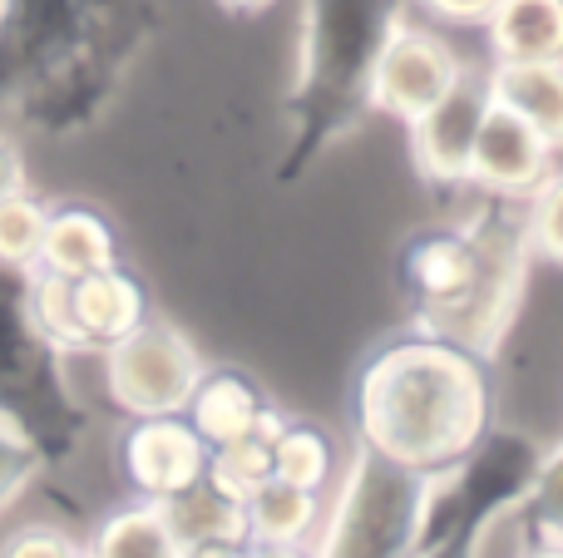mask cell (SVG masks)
<instances>
[{"instance_id": "obj_4", "label": "cell", "mask_w": 563, "mask_h": 558, "mask_svg": "<svg viewBox=\"0 0 563 558\" xmlns=\"http://www.w3.org/2000/svg\"><path fill=\"white\" fill-rule=\"evenodd\" d=\"M327 490L311 558H416L426 544L435 475L361 445Z\"/></svg>"}, {"instance_id": "obj_3", "label": "cell", "mask_w": 563, "mask_h": 558, "mask_svg": "<svg viewBox=\"0 0 563 558\" xmlns=\"http://www.w3.org/2000/svg\"><path fill=\"white\" fill-rule=\"evenodd\" d=\"M406 0H301L291 164H311L371 109V69Z\"/></svg>"}, {"instance_id": "obj_1", "label": "cell", "mask_w": 563, "mask_h": 558, "mask_svg": "<svg viewBox=\"0 0 563 558\" xmlns=\"http://www.w3.org/2000/svg\"><path fill=\"white\" fill-rule=\"evenodd\" d=\"M154 25V0H0V109L35 134H85Z\"/></svg>"}, {"instance_id": "obj_24", "label": "cell", "mask_w": 563, "mask_h": 558, "mask_svg": "<svg viewBox=\"0 0 563 558\" xmlns=\"http://www.w3.org/2000/svg\"><path fill=\"white\" fill-rule=\"evenodd\" d=\"M85 544L75 534H65L59 524H20L15 534H5L0 558H79Z\"/></svg>"}, {"instance_id": "obj_6", "label": "cell", "mask_w": 563, "mask_h": 558, "mask_svg": "<svg viewBox=\"0 0 563 558\" xmlns=\"http://www.w3.org/2000/svg\"><path fill=\"white\" fill-rule=\"evenodd\" d=\"M460 69H465V59L455 55V45L440 30L416 25L410 15H400L390 25L386 45H380L376 69H371V109L410 124V119L426 114L455 85Z\"/></svg>"}, {"instance_id": "obj_9", "label": "cell", "mask_w": 563, "mask_h": 558, "mask_svg": "<svg viewBox=\"0 0 563 558\" xmlns=\"http://www.w3.org/2000/svg\"><path fill=\"white\" fill-rule=\"evenodd\" d=\"M485 109H489V69L465 65L455 85H450L426 114H416L406 124L416 168L430 178V183H465L470 148H475Z\"/></svg>"}, {"instance_id": "obj_21", "label": "cell", "mask_w": 563, "mask_h": 558, "mask_svg": "<svg viewBox=\"0 0 563 558\" xmlns=\"http://www.w3.org/2000/svg\"><path fill=\"white\" fill-rule=\"evenodd\" d=\"M519 208H525V217H519L525 247L563 267V168L554 164V174H549Z\"/></svg>"}, {"instance_id": "obj_13", "label": "cell", "mask_w": 563, "mask_h": 558, "mask_svg": "<svg viewBox=\"0 0 563 558\" xmlns=\"http://www.w3.org/2000/svg\"><path fill=\"white\" fill-rule=\"evenodd\" d=\"M479 25L495 65L563 59V0H495Z\"/></svg>"}, {"instance_id": "obj_25", "label": "cell", "mask_w": 563, "mask_h": 558, "mask_svg": "<svg viewBox=\"0 0 563 558\" xmlns=\"http://www.w3.org/2000/svg\"><path fill=\"white\" fill-rule=\"evenodd\" d=\"M420 10H430L435 20H450V25H479L495 10V0H420Z\"/></svg>"}, {"instance_id": "obj_5", "label": "cell", "mask_w": 563, "mask_h": 558, "mask_svg": "<svg viewBox=\"0 0 563 558\" xmlns=\"http://www.w3.org/2000/svg\"><path fill=\"white\" fill-rule=\"evenodd\" d=\"M104 366V391L119 411L134 415H184L188 395H194L198 376H203V356L178 326L168 322H144L114 346L99 351Z\"/></svg>"}, {"instance_id": "obj_2", "label": "cell", "mask_w": 563, "mask_h": 558, "mask_svg": "<svg viewBox=\"0 0 563 558\" xmlns=\"http://www.w3.org/2000/svg\"><path fill=\"white\" fill-rule=\"evenodd\" d=\"M351 415L366 450L440 475L489 435L485 366L435 332L396 336L361 366Z\"/></svg>"}, {"instance_id": "obj_22", "label": "cell", "mask_w": 563, "mask_h": 558, "mask_svg": "<svg viewBox=\"0 0 563 558\" xmlns=\"http://www.w3.org/2000/svg\"><path fill=\"white\" fill-rule=\"evenodd\" d=\"M45 470V450L40 440L15 421V415L0 411V514L30 490Z\"/></svg>"}, {"instance_id": "obj_20", "label": "cell", "mask_w": 563, "mask_h": 558, "mask_svg": "<svg viewBox=\"0 0 563 558\" xmlns=\"http://www.w3.org/2000/svg\"><path fill=\"white\" fill-rule=\"evenodd\" d=\"M45 213L49 203L35 198L30 188L0 198V267L30 272L40 263V237H45Z\"/></svg>"}, {"instance_id": "obj_10", "label": "cell", "mask_w": 563, "mask_h": 558, "mask_svg": "<svg viewBox=\"0 0 563 558\" xmlns=\"http://www.w3.org/2000/svg\"><path fill=\"white\" fill-rule=\"evenodd\" d=\"M148 316V297L129 267L109 263L95 272L69 277V326H75V356H99L129 336Z\"/></svg>"}, {"instance_id": "obj_17", "label": "cell", "mask_w": 563, "mask_h": 558, "mask_svg": "<svg viewBox=\"0 0 563 558\" xmlns=\"http://www.w3.org/2000/svg\"><path fill=\"white\" fill-rule=\"evenodd\" d=\"M164 514H168V524H174L184 549H203V544H247L243 504L218 494L208 480L188 484L184 494L164 500Z\"/></svg>"}, {"instance_id": "obj_14", "label": "cell", "mask_w": 563, "mask_h": 558, "mask_svg": "<svg viewBox=\"0 0 563 558\" xmlns=\"http://www.w3.org/2000/svg\"><path fill=\"white\" fill-rule=\"evenodd\" d=\"M489 99L509 114H519L563 154V59L489 65Z\"/></svg>"}, {"instance_id": "obj_27", "label": "cell", "mask_w": 563, "mask_h": 558, "mask_svg": "<svg viewBox=\"0 0 563 558\" xmlns=\"http://www.w3.org/2000/svg\"><path fill=\"white\" fill-rule=\"evenodd\" d=\"M253 558H311V544H247Z\"/></svg>"}, {"instance_id": "obj_11", "label": "cell", "mask_w": 563, "mask_h": 558, "mask_svg": "<svg viewBox=\"0 0 563 558\" xmlns=\"http://www.w3.org/2000/svg\"><path fill=\"white\" fill-rule=\"evenodd\" d=\"M267 415V395L253 376L233 371V366H218V371L198 376L194 395L184 405V421L203 435V445H228V440H243V435H257V421Z\"/></svg>"}, {"instance_id": "obj_29", "label": "cell", "mask_w": 563, "mask_h": 558, "mask_svg": "<svg viewBox=\"0 0 563 558\" xmlns=\"http://www.w3.org/2000/svg\"><path fill=\"white\" fill-rule=\"evenodd\" d=\"M228 10H263V5H273V0H223Z\"/></svg>"}, {"instance_id": "obj_8", "label": "cell", "mask_w": 563, "mask_h": 558, "mask_svg": "<svg viewBox=\"0 0 563 558\" xmlns=\"http://www.w3.org/2000/svg\"><path fill=\"white\" fill-rule=\"evenodd\" d=\"M559 164V148L549 144L544 134L525 124L519 114L499 109L489 99L485 119H479L475 148H470V174L465 183H475L485 198H499V203H525Z\"/></svg>"}, {"instance_id": "obj_23", "label": "cell", "mask_w": 563, "mask_h": 558, "mask_svg": "<svg viewBox=\"0 0 563 558\" xmlns=\"http://www.w3.org/2000/svg\"><path fill=\"white\" fill-rule=\"evenodd\" d=\"M525 514L539 534H563V450L539 460V475L525 494Z\"/></svg>"}, {"instance_id": "obj_18", "label": "cell", "mask_w": 563, "mask_h": 558, "mask_svg": "<svg viewBox=\"0 0 563 558\" xmlns=\"http://www.w3.org/2000/svg\"><path fill=\"white\" fill-rule=\"evenodd\" d=\"M267 450H273V475L287 484L327 494L331 480H336V445H331L327 431H317L307 421H282V431L267 440Z\"/></svg>"}, {"instance_id": "obj_16", "label": "cell", "mask_w": 563, "mask_h": 558, "mask_svg": "<svg viewBox=\"0 0 563 558\" xmlns=\"http://www.w3.org/2000/svg\"><path fill=\"white\" fill-rule=\"evenodd\" d=\"M85 549L95 558H188L164 504L154 500H129L114 514H104Z\"/></svg>"}, {"instance_id": "obj_7", "label": "cell", "mask_w": 563, "mask_h": 558, "mask_svg": "<svg viewBox=\"0 0 563 558\" xmlns=\"http://www.w3.org/2000/svg\"><path fill=\"white\" fill-rule=\"evenodd\" d=\"M203 465L208 445L184 415H134V425L119 435V475L134 500H174L203 480Z\"/></svg>"}, {"instance_id": "obj_28", "label": "cell", "mask_w": 563, "mask_h": 558, "mask_svg": "<svg viewBox=\"0 0 563 558\" xmlns=\"http://www.w3.org/2000/svg\"><path fill=\"white\" fill-rule=\"evenodd\" d=\"M525 558H563V534H539L525 544Z\"/></svg>"}, {"instance_id": "obj_19", "label": "cell", "mask_w": 563, "mask_h": 558, "mask_svg": "<svg viewBox=\"0 0 563 558\" xmlns=\"http://www.w3.org/2000/svg\"><path fill=\"white\" fill-rule=\"evenodd\" d=\"M267 475H273V450H267V440H257V435L213 445V450H208V465H203V480L238 504H243Z\"/></svg>"}, {"instance_id": "obj_15", "label": "cell", "mask_w": 563, "mask_h": 558, "mask_svg": "<svg viewBox=\"0 0 563 558\" xmlns=\"http://www.w3.org/2000/svg\"><path fill=\"white\" fill-rule=\"evenodd\" d=\"M321 510H327V494L267 475L243 500L247 544H311L321 529Z\"/></svg>"}, {"instance_id": "obj_26", "label": "cell", "mask_w": 563, "mask_h": 558, "mask_svg": "<svg viewBox=\"0 0 563 558\" xmlns=\"http://www.w3.org/2000/svg\"><path fill=\"white\" fill-rule=\"evenodd\" d=\"M15 188H25V158H20L15 138L0 134V198L15 193Z\"/></svg>"}, {"instance_id": "obj_30", "label": "cell", "mask_w": 563, "mask_h": 558, "mask_svg": "<svg viewBox=\"0 0 563 558\" xmlns=\"http://www.w3.org/2000/svg\"><path fill=\"white\" fill-rule=\"evenodd\" d=\"M79 558H95V554H89V549H79Z\"/></svg>"}, {"instance_id": "obj_12", "label": "cell", "mask_w": 563, "mask_h": 558, "mask_svg": "<svg viewBox=\"0 0 563 558\" xmlns=\"http://www.w3.org/2000/svg\"><path fill=\"white\" fill-rule=\"evenodd\" d=\"M119 263V237L99 208L89 203H55L45 213V237H40V263L45 272L79 277L95 267Z\"/></svg>"}]
</instances>
